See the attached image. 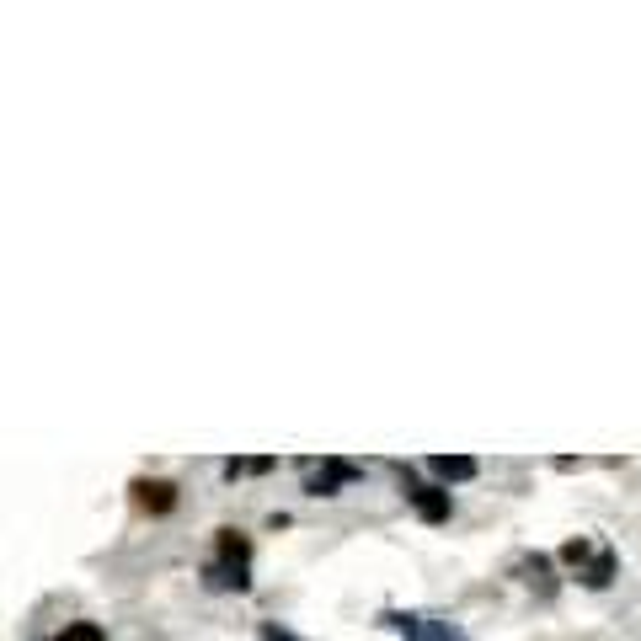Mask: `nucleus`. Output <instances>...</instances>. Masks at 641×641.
<instances>
[{
  "label": "nucleus",
  "mask_w": 641,
  "mask_h": 641,
  "mask_svg": "<svg viewBox=\"0 0 641 641\" xmlns=\"http://www.w3.org/2000/svg\"><path fill=\"white\" fill-rule=\"evenodd\" d=\"M588 551H593L588 540H567V545H561V561H567V567H583V561H588Z\"/></svg>",
  "instance_id": "6e6552de"
},
{
  "label": "nucleus",
  "mask_w": 641,
  "mask_h": 641,
  "mask_svg": "<svg viewBox=\"0 0 641 641\" xmlns=\"http://www.w3.org/2000/svg\"><path fill=\"white\" fill-rule=\"evenodd\" d=\"M262 641H300V636H289V631H278V625H262Z\"/></svg>",
  "instance_id": "1a4fd4ad"
},
{
  "label": "nucleus",
  "mask_w": 641,
  "mask_h": 641,
  "mask_svg": "<svg viewBox=\"0 0 641 641\" xmlns=\"http://www.w3.org/2000/svg\"><path fill=\"white\" fill-rule=\"evenodd\" d=\"M433 476H439L444 487H449V481H471L476 476V460L471 455H433Z\"/></svg>",
  "instance_id": "39448f33"
},
{
  "label": "nucleus",
  "mask_w": 641,
  "mask_h": 641,
  "mask_svg": "<svg viewBox=\"0 0 641 641\" xmlns=\"http://www.w3.org/2000/svg\"><path fill=\"white\" fill-rule=\"evenodd\" d=\"M246 561H252V545L236 529H220V561H209V588H246L252 577H246Z\"/></svg>",
  "instance_id": "f257e3e1"
},
{
  "label": "nucleus",
  "mask_w": 641,
  "mask_h": 641,
  "mask_svg": "<svg viewBox=\"0 0 641 641\" xmlns=\"http://www.w3.org/2000/svg\"><path fill=\"white\" fill-rule=\"evenodd\" d=\"M134 497H139V508H150V513L177 508V487H171V481H134Z\"/></svg>",
  "instance_id": "20e7f679"
},
{
  "label": "nucleus",
  "mask_w": 641,
  "mask_h": 641,
  "mask_svg": "<svg viewBox=\"0 0 641 641\" xmlns=\"http://www.w3.org/2000/svg\"><path fill=\"white\" fill-rule=\"evenodd\" d=\"M54 641H102V625H91V620H75V625H65Z\"/></svg>",
  "instance_id": "0eeeda50"
},
{
  "label": "nucleus",
  "mask_w": 641,
  "mask_h": 641,
  "mask_svg": "<svg viewBox=\"0 0 641 641\" xmlns=\"http://www.w3.org/2000/svg\"><path fill=\"white\" fill-rule=\"evenodd\" d=\"M358 476V465H348V460H310L305 465V492L310 497H337V487H348V481Z\"/></svg>",
  "instance_id": "f03ea898"
},
{
  "label": "nucleus",
  "mask_w": 641,
  "mask_h": 641,
  "mask_svg": "<svg viewBox=\"0 0 641 641\" xmlns=\"http://www.w3.org/2000/svg\"><path fill=\"white\" fill-rule=\"evenodd\" d=\"M609 577H615V556H609V551H599V556H593V567L583 572V583H588V588H604Z\"/></svg>",
  "instance_id": "423d86ee"
},
{
  "label": "nucleus",
  "mask_w": 641,
  "mask_h": 641,
  "mask_svg": "<svg viewBox=\"0 0 641 641\" xmlns=\"http://www.w3.org/2000/svg\"><path fill=\"white\" fill-rule=\"evenodd\" d=\"M406 503H412L428 524H444L449 513H455V503H449L444 487H428V481H412V476H406Z\"/></svg>",
  "instance_id": "7ed1b4c3"
}]
</instances>
